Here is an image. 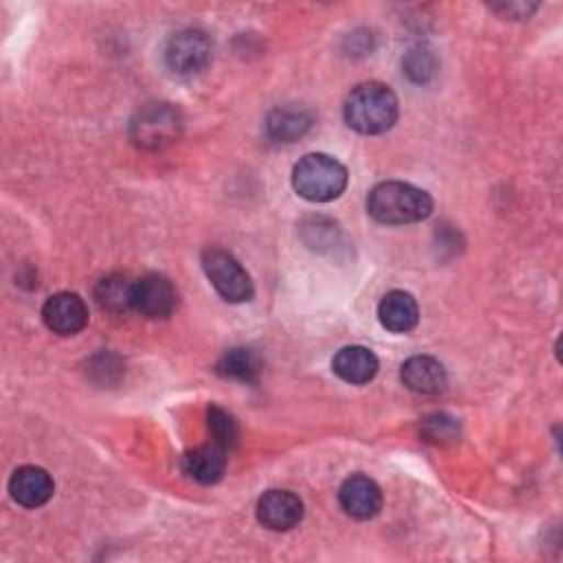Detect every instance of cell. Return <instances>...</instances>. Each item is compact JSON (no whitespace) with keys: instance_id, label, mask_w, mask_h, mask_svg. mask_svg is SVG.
<instances>
[{"instance_id":"obj_1","label":"cell","mask_w":563,"mask_h":563,"mask_svg":"<svg viewBox=\"0 0 563 563\" xmlns=\"http://www.w3.org/2000/svg\"><path fill=\"white\" fill-rule=\"evenodd\" d=\"M344 120L359 135L387 133L398 120V98L381 82L359 85L344 104Z\"/></svg>"},{"instance_id":"obj_2","label":"cell","mask_w":563,"mask_h":563,"mask_svg":"<svg viewBox=\"0 0 563 563\" xmlns=\"http://www.w3.org/2000/svg\"><path fill=\"white\" fill-rule=\"evenodd\" d=\"M431 212V196L425 190L403 181L381 183L368 196V214L383 225L420 223L429 218Z\"/></svg>"},{"instance_id":"obj_3","label":"cell","mask_w":563,"mask_h":563,"mask_svg":"<svg viewBox=\"0 0 563 563\" xmlns=\"http://www.w3.org/2000/svg\"><path fill=\"white\" fill-rule=\"evenodd\" d=\"M293 190L311 203H330L348 188V170L330 155L313 153L293 168Z\"/></svg>"},{"instance_id":"obj_4","label":"cell","mask_w":563,"mask_h":563,"mask_svg":"<svg viewBox=\"0 0 563 563\" xmlns=\"http://www.w3.org/2000/svg\"><path fill=\"white\" fill-rule=\"evenodd\" d=\"M183 133V117L179 109L166 102L142 106L131 120V139L144 150H164L172 146Z\"/></svg>"},{"instance_id":"obj_5","label":"cell","mask_w":563,"mask_h":563,"mask_svg":"<svg viewBox=\"0 0 563 563\" xmlns=\"http://www.w3.org/2000/svg\"><path fill=\"white\" fill-rule=\"evenodd\" d=\"M203 271L216 293L232 304H243L254 297V282L247 269L225 249H207L203 254Z\"/></svg>"},{"instance_id":"obj_6","label":"cell","mask_w":563,"mask_h":563,"mask_svg":"<svg viewBox=\"0 0 563 563\" xmlns=\"http://www.w3.org/2000/svg\"><path fill=\"white\" fill-rule=\"evenodd\" d=\"M214 58V45L210 36L201 30H183L174 34L166 49L164 60L170 74L179 78H192L203 74Z\"/></svg>"},{"instance_id":"obj_7","label":"cell","mask_w":563,"mask_h":563,"mask_svg":"<svg viewBox=\"0 0 563 563\" xmlns=\"http://www.w3.org/2000/svg\"><path fill=\"white\" fill-rule=\"evenodd\" d=\"M179 302L174 284L161 273H148L135 282L133 308L150 319H166Z\"/></svg>"},{"instance_id":"obj_8","label":"cell","mask_w":563,"mask_h":563,"mask_svg":"<svg viewBox=\"0 0 563 563\" xmlns=\"http://www.w3.org/2000/svg\"><path fill=\"white\" fill-rule=\"evenodd\" d=\"M43 319L56 335H78L89 324V308L78 293H56L43 306Z\"/></svg>"},{"instance_id":"obj_9","label":"cell","mask_w":563,"mask_h":563,"mask_svg":"<svg viewBox=\"0 0 563 563\" xmlns=\"http://www.w3.org/2000/svg\"><path fill=\"white\" fill-rule=\"evenodd\" d=\"M258 521L275 532L295 528L304 517L302 499L291 491H267L256 506Z\"/></svg>"},{"instance_id":"obj_10","label":"cell","mask_w":563,"mask_h":563,"mask_svg":"<svg viewBox=\"0 0 563 563\" xmlns=\"http://www.w3.org/2000/svg\"><path fill=\"white\" fill-rule=\"evenodd\" d=\"M341 508L354 519H372L383 506V493L368 475H350L339 488Z\"/></svg>"},{"instance_id":"obj_11","label":"cell","mask_w":563,"mask_h":563,"mask_svg":"<svg viewBox=\"0 0 563 563\" xmlns=\"http://www.w3.org/2000/svg\"><path fill=\"white\" fill-rule=\"evenodd\" d=\"M54 477L45 469L34 464L16 469L10 480V493L14 502H19L25 508L45 506L54 497Z\"/></svg>"},{"instance_id":"obj_12","label":"cell","mask_w":563,"mask_h":563,"mask_svg":"<svg viewBox=\"0 0 563 563\" xmlns=\"http://www.w3.org/2000/svg\"><path fill=\"white\" fill-rule=\"evenodd\" d=\"M401 381L405 383V387H409L416 394H425V396H433L447 390V370L444 365L427 354H418L412 357L403 363L401 368Z\"/></svg>"},{"instance_id":"obj_13","label":"cell","mask_w":563,"mask_h":563,"mask_svg":"<svg viewBox=\"0 0 563 563\" xmlns=\"http://www.w3.org/2000/svg\"><path fill=\"white\" fill-rule=\"evenodd\" d=\"M335 374L352 385L370 383L379 372V359L363 346H346L333 359Z\"/></svg>"},{"instance_id":"obj_14","label":"cell","mask_w":563,"mask_h":563,"mask_svg":"<svg viewBox=\"0 0 563 563\" xmlns=\"http://www.w3.org/2000/svg\"><path fill=\"white\" fill-rule=\"evenodd\" d=\"M418 304L407 291H390L379 304V322L390 333H409L418 324Z\"/></svg>"},{"instance_id":"obj_15","label":"cell","mask_w":563,"mask_h":563,"mask_svg":"<svg viewBox=\"0 0 563 563\" xmlns=\"http://www.w3.org/2000/svg\"><path fill=\"white\" fill-rule=\"evenodd\" d=\"M185 473L201 484H216L227 469V451L218 444H205L192 449L183 458Z\"/></svg>"},{"instance_id":"obj_16","label":"cell","mask_w":563,"mask_h":563,"mask_svg":"<svg viewBox=\"0 0 563 563\" xmlns=\"http://www.w3.org/2000/svg\"><path fill=\"white\" fill-rule=\"evenodd\" d=\"M313 126V117L304 109L295 106H280L269 113L267 117V133L273 142L293 144L295 139L304 137Z\"/></svg>"},{"instance_id":"obj_17","label":"cell","mask_w":563,"mask_h":563,"mask_svg":"<svg viewBox=\"0 0 563 563\" xmlns=\"http://www.w3.org/2000/svg\"><path fill=\"white\" fill-rule=\"evenodd\" d=\"M218 374L240 383H258L262 374V359L251 348H234L218 361Z\"/></svg>"},{"instance_id":"obj_18","label":"cell","mask_w":563,"mask_h":563,"mask_svg":"<svg viewBox=\"0 0 563 563\" xmlns=\"http://www.w3.org/2000/svg\"><path fill=\"white\" fill-rule=\"evenodd\" d=\"M133 289L135 282H131L126 275H106L95 286V300L104 311L122 315L133 308Z\"/></svg>"},{"instance_id":"obj_19","label":"cell","mask_w":563,"mask_h":563,"mask_svg":"<svg viewBox=\"0 0 563 563\" xmlns=\"http://www.w3.org/2000/svg\"><path fill=\"white\" fill-rule=\"evenodd\" d=\"M403 74L414 82V85H427L436 78L438 74V58L433 49L418 45L409 49L403 58Z\"/></svg>"},{"instance_id":"obj_20","label":"cell","mask_w":563,"mask_h":563,"mask_svg":"<svg viewBox=\"0 0 563 563\" xmlns=\"http://www.w3.org/2000/svg\"><path fill=\"white\" fill-rule=\"evenodd\" d=\"M207 420H210V433L214 438V444H218L225 451H232L240 440V429H238L236 418L229 412H225L223 407L212 405Z\"/></svg>"},{"instance_id":"obj_21","label":"cell","mask_w":563,"mask_h":563,"mask_svg":"<svg viewBox=\"0 0 563 563\" xmlns=\"http://www.w3.org/2000/svg\"><path fill=\"white\" fill-rule=\"evenodd\" d=\"M425 429H427V433H429L433 440H438V438H451V436L455 433L458 425H455L453 418H449V416H444V414H436V416H431V418L425 420Z\"/></svg>"},{"instance_id":"obj_22","label":"cell","mask_w":563,"mask_h":563,"mask_svg":"<svg viewBox=\"0 0 563 563\" xmlns=\"http://www.w3.org/2000/svg\"><path fill=\"white\" fill-rule=\"evenodd\" d=\"M539 5H528V3H504V5H493V12L506 16V19H515V21H523L530 19L537 12Z\"/></svg>"},{"instance_id":"obj_23","label":"cell","mask_w":563,"mask_h":563,"mask_svg":"<svg viewBox=\"0 0 563 563\" xmlns=\"http://www.w3.org/2000/svg\"><path fill=\"white\" fill-rule=\"evenodd\" d=\"M348 54L350 56H365V54H370L372 52V34H368V32H354V34H350L348 36Z\"/></svg>"}]
</instances>
